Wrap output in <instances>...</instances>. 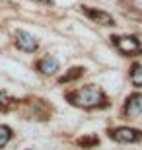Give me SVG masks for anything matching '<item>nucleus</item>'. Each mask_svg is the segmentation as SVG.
Listing matches in <instances>:
<instances>
[{
    "mask_svg": "<svg viewBox=\"0 0 142 150\" xmlns=\"http://www.w3.org/2000/svg\"><path fill=\"white\" fill-rule=\"evenodd\" d=\"M68 100L78 107H84V109H92V107H97L105 101V94L101 92V88L97 86H84V88L76 90L74 94L68 96Z\"/></svg>",
    "mask_w": 142,
    "mask_h": 150,
    "instance_id": "f257e3e1",
    "label": "nucleus"
},
{
    "mask_svg": "<svg viewBox=\"0 0 142 150\" xmlns=\"http://www.w3.org/2000/svg\"><path fill=\"white\" fill-rule=\"evenodd\" d=\"M115 43V47L123 53V55H140L142 53V45L134 35H121V37H113L111 39Z\"/></svg>",
    "mask_w": 142,
    "mask_h": 150,
    "instance_id": "f03ea898",
    "label": "nucleus"
},
{
    "mask_svg": "<svg viewBox=\"0 0 142 150\" xmlns=\"http://www.w3.org/2000/svg\"><path fill=\"white\" fill-rule=\"evenodd\" d=\"M109 137L115 140V142H123V144H134L142 139V133L138 129H132V127H117V129H111Z\"/></svg>",
    "mask_w": 142,
    "mask_h": 150,
    "instance_id": "7ed1b4c3",
    "label": "nucleus"
},
{
    "mask_svg": "<svg viewBox=\"0 0 142 150\" xmlns=\"http://www.w3.org/2000/svg\"><path fill=\"white\" fill-rule=\"evenodd\" d=\"M16 45H18V49L23 51V53H35L39 47L37 37H33L25 29H18L16 31Z\"/></svg>",
    "mask_w": 142,
    "mask_h": 150,
    "instance_id": "20e7f679",
    "label": "nucleus"
},
{
    "mask_svg": "<svg viewBox=\"0 0 142 150\" xmlns=\"http://www.w3.org/2000/svg\"><path fill=\"white\" fill-rule=\"evenodd\" d=\"M84 14H86L93 23L97 25H103V28H111L115 25V18L111 14H107L105 10H95V8H84Z\"/></svg>",
    "mask_w": 142,
    "mask_h": 150,
    "instance_id": "39448f33",
    "label": "nucleus"
},
{
    "mask_svg": "<svg viewBox=\"0 0 142 150\" xmlns=\"http://www.w3.org/2000/svg\"><path fill=\"white\" fill-rule=\"evenodd\" d=\"M125 113L126 115H140L142 113V94H131L125 101Z\"/></svg>",
    "mask_w": 142,
    "mask_h": 150,
    "instance_id": "423d86ee",
    "label": "nucleus"
},
{
    "mask_svg": "<svg viewBox=\"0 0 142 150\" xmlns=\"http://www.w3.org/2000/svg\"><path fill=\"white\" fill-rule=\"evenodd\" d=\"M37 70L41 74H55L57 70H59V67H60V62L57 61L55 57H43L41 61H37Z\"/></svg>",
    "mask_w": 142,
    "mask_h": 150,
    "instance_id": "0eeeda50",
    "label": "nucleus"
},
{
    "mask_svg": "<svg viewBox=\"0 0 142 150\" xmlns=\"http://www.w3.org/2000/svg\"><path fill=\"white\" fill-rule=\"evenodd\" d=\"M84 72H86V68H84V67H74V68H70V70H68V72H66L64 76H60V78H59V82H60V84H64V82H72V80L80 78Z\"/></svg>",
    "mask_w": 142,
    "mask_h": 150,
    "instance_id": "6e6552de",
    "label": "nucleus"
},
{
    "mask_svg": "<svg viewBox=\"0 0 142 150\" xmlns=\"http://www.w3.org/2000/svg\"><path fill=\"white\" fill-rule=\"evenodd\" d=\"M131 82H132V86L142 88V64H132V68H131Z\"/></svg>",
    "mask_w": 142,
    "mask_h": 150,
    "instance_id": "1a4fd4ad",
    "label": "nucleus"
},
{
    "mask_svg": "<svg viewBox=\"0 0 142 150\" xmlns=\"http://www.w3.org/2000/svg\"><path fill=\"white\" fill-rule=\"evenodd\" d=\"M14 133H12V129L8 125H0V148H4L8 142L12 140Z\"/></svg>",
    "mask_w": 142,
    "mask_h": 150,
    "instance_id": "9d476101",
    "label": "nucleus"
},
{
    "mask_svg": "<svg viewBox=\"0 0 142 150\" xmlns=\"http://www.w3.org/2000/svg\"><path fill=\"white\" fill-rule=\"evenodd\" d=\"M78 144L80 146H95V144H99V139L97 137H82L78 140Z\"/></svg>",
    "mask_w": 142,
    "mask_h": 150,
    "instance_id": "9b49d317",
    "label": "nucleus"
},
{
    "mask_svg": "<svg viewBox=\"0 0 142 150\" xmlns=\"http://www.w3.org/2000/svg\"><path fill=\"white\" fill-rule=\"evenodd\" d=\"M10 101V98H8V94H4L2 90H0V107H4V103H8Z\"/></svg>",
    "mask_w": 142,
    "mask_h": 150,
    "instance_id": "f8f14e48",
    "label": "nucleus"
},
{
    "mask_svg": "<svg viewBox=\"0 0 142 150\" xmlns=\"http://www.w3.org/2000/svg\"><path fill=\"white\" fill-rule=\"evenodd\" d=\"M37 2H41V4H51L53 0H37Z\"/></svg>",
    "mask_w": 142,
    "mask_h": 150,
    "instance_id": "ddd939ff",
    "label": "nucleus"
}]
</instances>
